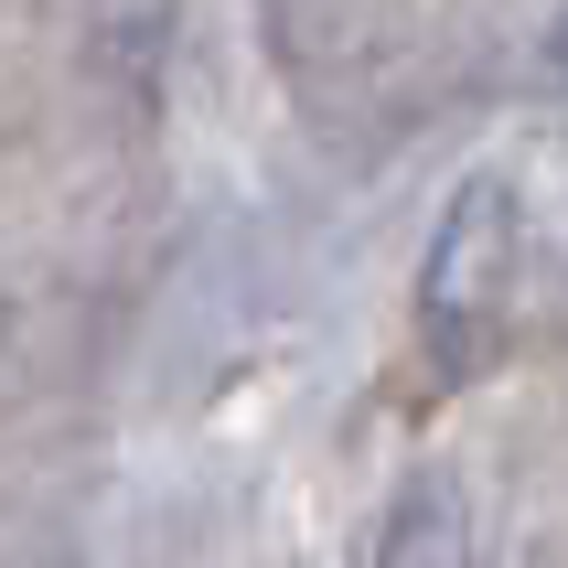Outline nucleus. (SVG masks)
<instances>
[{
    "instance_id": "7ed1b4c3",
    "label": "nucleus",
    "mask_w": 568,
    "mask_h": 568,
    "mask_svg": "<svg viewBox=\"0 0 568 568\" xmlns=\"http://www.w3.org/2000/svg\"><path fill=\"white\" fill-rule=\"evenodd\" d=\"M547 75H568V11H558V32H547Z\"/></svg>"
},
{
    "instance_id": "f257e3e1",
    "label": "nucleus",
    "mask_w": 568,
    "mask_h": 568,
    "mask_svg": "<svg viewBox=\"0 0 568 568\" xmlns=\"http://www.w3.org/2000/svg\"><path fill=\"white\" fill-rule=\"evenodd\" d=\"M515 268H526V225H515V193L483 172V183L450 193L440 236H429V268H418V344L450 386L483 376L515 333Z\"/></svg>"
},
{
    "instance_id": "f03ea898",
    "label": "nucleus",
    "mask_w": 568,
    "mask_h": 568,
    "mask_svg": "<svg viewBox=\"0 0 568 568\" xmlns=\"http://www.w3.org/2000/svg\"><path fill=\"white\" fill-rule=\"evenodd\" d=\"M376 568H473V505L450 473H408L376 526Z\"/></svg>"
}]
</instances>
